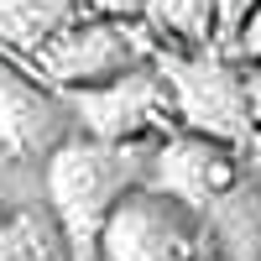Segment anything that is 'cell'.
Wrapping results in <instances>:
<instances>
[{"mask_svg":"<svg viewBox=\"0 0 261 261\" xmlns=\"http://www.w3.org/2000/svg\"><path fill=\"white\" fill-rule=\"evenodd\" d=\"M230 42H235V53H241V58L251 63V68L261 73V0H256V11L241 21V32H235Z\"/></svg>","mask_w":261,"mask_h":261,"instance_id":"cell-12","label":"cell"},{"mask_svg":"<svg viewBox=\"0 0 261 261\" xmlns=\"http://www.w3.org/2000/svg\"><path fill=\"white\" fill-rule=\"evenodd\" d=\"M146 183H151V193H162V199H172L178 209L193 214V209L214 204L235 183L230 146L204 141V136H172V141H162L157 151H151Z\"/></svg>","mask_w":261,"mask_h":261,"instance_id":"cell-6","label":"cell"},{"mask_svg":"<svg viewBox=\"0 0 261 261\" xmlns=\"http://www.w3.org/2000/svg\"><path fill=\"white\" fill-rule=\"evenodd\" d=\"M0 261H37V225L27 214H11L0 225Z\"/></svg>","mask_w":261,"mask_h":261,"instance_id":"cell-10","label":"cell"},{"mask_svg":"<svg viewBox=\"0 0 261 261\" xmlns=\"http://www.w3.org/2000/svg\"><path fill=\"white\" fill-rule=\"evenodd\" d=\"M68 99H73L84 130H89V141H105V146H136L146 130L172 110L167 79L151 68V63L110 79V84H99V89H79Z\"/></svg>","mask_w":261,"mask_h":261,"instance_id":"cell-5","label":"cell"},{"mask_svg":"<svg viewBox=\"0 0 261 261\" xmlns=\"http://www.w3.org/2000/svg\"><path fill=\"white\" fill-rule=\"evenodd\" d=\"M167 79V94H172V110L188 120V136H204V141H241L251 136V94H246V79H235L220 63H204V58H162Z\"/></svg>","mask_w":261,"mask_h":261,"instance_id":"cell-3","label":"cell"},{"mask_svg":"<svg viewBox=\"0 0 261 261\" xmlns=\"http://www.w3.org/2000/svg\"><path fill=\"white\" fill-rule=\"evenodd\" d=\"M151 151L136 146H105V141H63L47 157V199L63 225V241L73 246V261H94L99 230L146 183Z\"/></svg>","mask_w":261,"mask_h":261,"instance_id":"cell-1","label":"cell"},{"mask_svg":"<svg viewBox=\"0 0 261 261\" xmlns=\"http://www.w3.org/2000/svg\"><path fill=\"white\" fill-rule=\"evenodd\" d=\"M256 11V0H214V16H220V27L235 37V32H241V21Z\"/></svg>","mask_w":261,"mask_h":261,"instance_id":"cell-13","label":"cell"},{"mask_svg":"<svg viewBox=\"0 0 261 261\" xmlns=\"http://www.w3.org/2000/svg\"><path fill=\"white\" fill-rule=\"evenodd\" d=\"M73 21H79L73 0H0V47L32 58L53 37H63Z\"/></svg>","mask_w":261,"mask_h":261,"instance_id":"cell-8","label":"cell"},{"mask_svg":"<svg viewBox=\"0 0 261 261\" xmlns=\"http://www.w3.org/2000/svg\"><path fill=\"white\" fill-rule=\"evenodd\" d=\"M94 261H199L193 214L151 188H136L105 220Z\"/></svg>","mask_w":261,"mask_h":261,"instance_id":"cell-4","label":"cell"},{"mask_svg":"<svg viewBox=\"0 0 261 261\" xmlns=\"http://www.w3.org/2000/svg\"><path fill=\"white\" fill-rule=\"evenodd\" d=\"M246 94H251V115L261 120V73H246Z\"/></svg>","mask_w":261,"mask_h":261,"instance_id":"cell-14","label":"cell"},{"mask_svg":"<svg viewBox=\"0 0 261 261\" xmlns=\"http://www.w3.org/2000/svg\"><path fill=\"white\" fill-rule=\"evenodd\" d=\"M32 68L58 84V89H99V84H110L130 68H146L151 63V42L130 27V21H89V16H79L63 37H53L42 53L27 58Z\"/></svg>","mask_w":261,"mask_h":261,"instance_id":"cell-2","label":"cell"},{"mask_svg":"<svg viewBox=\"0 0 261 261\" xmlns=\"http://www.w3.org/2000/svg\"><path fill=\"white\" fill-rule=\"evenodd\" d=\"M11 220V204H6V193H0V225H6Z\"/></svg>","mask_w":261,"mask_h":261,"instance_id":"cell-15","label":"cell"},{"mask_svg":"<svg viewBox=\"0 0 261 261\" xmlns=\"http://www.w3.org/2000/svg\"><path fill=\"white\" fill-rule=\"evenodd\" d=\"M73 6L89 21H136L146 11V0H73Z\"/></svg>","mask_w":261,"mask_h":261,"instance_id":"cell-11","label":"cell"},{"mask_svg":"<svg viewBox=\"0 0 261 261\" xmlns=\"http://www.w3.org/2000/svg\"><path fill=\"white\" fill-rule=\"evenodd\" d=\"M58 110L53 99L37 89L32 79L16 68H0V151L11 157H37V151H58Z\"/></svg>","mask_w":261,"mask_h":261,"instance_id":"cell-7","label":"cell"},{"mask_svg":"<svg viewBox=\"0 0 261 261\" xmlns=\"http://www.w3.org/2000/svg\"><path fill=\"white\" fill-rule=\"evenodd\" d=\"M141 16H151L157 32H172L178 42H188V47H204V42L220 32L214 0H146Z\"/></svg>","mask_w":261,"mask_h":261,"instance_id":"cell-9","label":"cell"}]
</instances>
